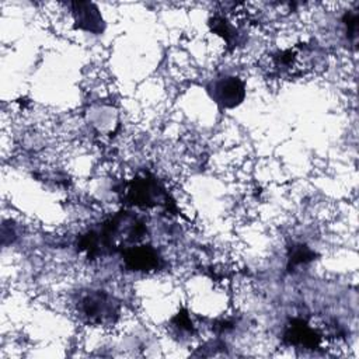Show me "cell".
<instances>
[{
    "label": "cell",
    "mask_w": 359,
    "mask_h": 359,
    "mask_svg": "<svg viewBox=\"0 0 359 359\" xmlns=\"http://www.w3.org/2000/svg\"><path fill=\"white\" fill-rule=\"evenodd\" d=\"M285 338L289 341L292 345L303 346L307 349H313L318 346L320 344V334L310 328L304 321H294L292 325H289L287 331L285 332Z\"/></svg>",
    "instance_id": "obj_4"
},
{
    "label": "cell",
    "mask_w": 359,
    "mask_h": 359,
    "mask_svg": "<svg viewBox=\"0 0 359 359\" xmlns=\"http://www.w3.org/2000/svg\"><path fill=\"white\" fill-rule=\"evenodd\" d=\"M123 261L126 268L132 271H150L157 269L160 264V257L149 245H136L125 251Z\"/></svg>",
    "instance_id": "obj_3"
},
{
    "label": "cell",
    "mask_w": 359,
    "mask_h": 359,
    "mask_svg": "<svg viewBox=\"0 0 359 359\" xmlns=\"http://www.w3.org/2000/svg\"><path fill=\"white\" fill-rule=\"evenodd\" d=\"M80 313L93 324H105L115 321L118 307L107 293L93 292L81 299Z\"/></svg>",
    "instance_id": "obj_1"
},
{
    "label": "cell",
    "mask_w": 359,
    "mask_h": 359,
    "mask_svg": "<svg viewBox=\"0 0 359 359\" xmlns=\"http://www.w3.org/2000/svg\"><path fill=\"white\" fill-rule=\"evenodd\" d=\"M313 257H314V252L310 251L306 245H297L292 250V254L289 258V265L297 266V265L307 264L313 259Z\"/></svg>",
    "instance_id": "obj_6"
},
{
    "label": "cell",
    "mask_w": 359,
    "mask_h": 359,
    "mask_svg": "<svg viewBox=\"0 0 359 359\" xmlns=\"http://www.w3.org/2000/svg\"><path fill=\"white\" fill-rule=\"evenodd\" d=\"M73 15L77 25L86 31L100 32L102 18L97 10V7L91 3H74Z\"/></svg>",
    "instance_id": "obj_5"
},
{
    "label": "cell",
    "mask_w": 359,
    "mask_h": 359,
    "mask_svg": "<svg viewBox=\"0 0 359 359\" xmlns=\"http://www.w3.org/2000/svg\"><path fill=\"white\" fill-rule=\"evenodd\" d=\"M210 91L213 100L226 108H233L238 105L245 95L244 83L234 76H226L216 80Z\"/></svg>",
    "instance_id": "obj_2"
}]
</instances>
